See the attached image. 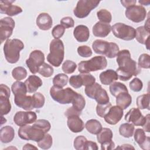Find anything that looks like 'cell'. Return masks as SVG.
<instances>
[{"label": "cell", "mask_w": 150, "mask_h": 150, "mask_svg": "<svg viewBox=\"0 0 150 150\" xmlns=\"http://www.w3.org/2000/svg\"><path fill=\"white\" fill-rule=\"evenodd\" d=\"M116 60L118 65L116 72L118 77L122 81H127L132 76H137L141 71L137 63L131 59V53L128 50L124 49L119 51Z\"/></svg>", "instance_id": "obj_1"}, {"label": "cell", "mask_w": 150, "mask_h": 150, "mask_svg": "<svg viewBox=\"0 0 150 150\" xmlns=\"http://www.w3.org/2000/svg\"><path fill=\"white\" fill-rule=\"evenodd\" d=\"M23 48L24 44L19 39L6 40L4 46V53L6 61L11 64L17 63L20 58V52Z\"/></svg>", "instance_id": "obj_2"}, {"label": "cell", "mask_w": 150, "mask_h": 150, "mask_svg": "<svg viewBox=\"0 0 150 150\" xmlns=\"http://www.w3.org/2000/svg\"><path fill=\"white\" fill-rule=\"evenodd\" d=\"M50 53L47 56V62L54 67H59L64 56V44L60 39H53L50 43Z\"/></svg>", "instance_id": "obj_3"}, {"label": "cell", "mask_w": 150, "mask_h": 150, "mask_svg": "<svg viewBox=\"0 0 150 150\" xmlns=\"http://www.w3.org/2000/svg\"><path fill=\"white\" fill-rule=\"evenodd\" d=\"M92 48L97 54L105 55L108 58H114L120 51L118 46L114 43L97 39L92 44Z\"/></svg>", "instance_id": "obj_4"}, {"label": "cell", "mask_w": 150, "mask_h": 150, "mask_svg": "<svg viewBox=\"0 0 150 150\" xmlns=\"http://www.w3.org/2000/svg\"><path fill=\"white\" fill-rule=\"evenodd\" d=\"M107 65L106 58L103 56H97L89 60H84L78 64V70L80 73H88L104 69Z\"/></svg>", "instance_id": "obj_5"}, {"label": "cell", "mask_w": 150, "mask_h": 150, "mask_svg": "<svg viewBox=\"0 0 150 150\" xmlns=\"http://www.w3.org/2000/svg\"><path fill=\"white\" fill-rule=\"evenodd\" d=\"M76 94L77 93L70 87L63 88L53 86L50 90V95L52 99L62 104L71 103Z\"/></svg>", "instance_id": "obj_6"}, {"label": "cell", "mask_w": 150, "mask_h": 150, "mask_svg": "<svg viewBox=\"0 0 150 150\" xmlns=\"http://www.w3.org/2000/svg\"><path fill=\"white\" fill-rule=\"evenodd\" d=\"M19 137L24 140H31L35 142L40 141L45 136V132L40 129L29 124L21 126L18 129Z\"/></svg>", "instance_id": "obj_7"}, {"label": "cell", "mask_w": 150, "mask_h": 150, "mask_svg": "<svg viewBox=\"0 0 150 150\" xmlns=\"http://www.w3.org/2000/svg\"><path fill=\"white\" fill-rule=\"evenodd\" d=\"M111 30L116 38L124 40H132L135 37V29L123 23H116L111 26Z\"/></svg>", "instance_id": "obj_8"}, {"label": "cell", "mask_w": 150, "mask_h": 150, "mask_svg": "<svg viewBox=\"0 0 150 150\" xmlns=\"http://www.w3.org/2000/svg\"><path fill=\"white\" fill-rule=\"evenodd\" d=\"M100 1L96 0H80L77 3L76 8L73 10L74 15L78 18L87 17L90 12L96 8Z\"/></svg>", "instance_id": "obj_9"}, {"label": "cell", "mask_w": 150, "mask_h": 150, "mask_svg": "<svg viewBox=\"0 0 150 150\" xmlns=\"http://www.w3.org/2000/svg\"><path fill=\"white\" fill-rule=\"evenodd\" d=\"M44 53L39 50L32 51L26 60V64L32 74L38 73L39 67L45 63Z\"/></svg>", "instance_id": "obj_10"}, {"label": "cell", "mask_w": 150, "mask_h": 150, "mask_svg": "<svg viewBox=\"0 0 150 150\" xmlns=\"http://www.w3.org/2000/svg\"><path fill=\"white\" fill-rule=\"evenodd\" d=\"M125 16L130 21L139 23L143 21L146 16V11L141 5H134L127 8L125 12Z\"/></svg>", "instance_id": "obj_11"}, {"label": "cell", "mask_w": 150, "mask_h": 150, "mask_svg": "<svg viewBox=\"0 0 150 150\" xmlns=\"http://www.w3.org/2000/svg\"><path fill=\"white\" fill-rule=\"evenodd\" d=\"M11 94L9 88L5 84L0 86V110L1 115L8 114L11 110V104L9 100Z\"/></svg>", "instance_id": "obj_12"}, {"label": "cell", "mask_w": 150, "mask_h": 150, "mask_svg": "<svg viewBox=\"0 0 150 150\" xmlns=\"http://www.w3.org/2000/svg\"><path fill=\"white\" fill-rule=\"evenodd\" d=\"M15 21L11 17H5L0 21V39L1 43L12 35L15 28Z\"/></svg>", "instance_id": "obj_13"}, {"label": "cell", "mask_w": 150, "mask_h": 150, "mask_svg": "<svg viewBox=\"0 0 150 150\" xmlns=\"http://www.w3.org/2000/svg\"><path fill=\"white\" fill-rule=\"evenodd\" d=\"M37 119L36 114L31 111H18L13 117L14 122L18 126L21 127L34 123Z\"/></svg>", "instance_id": "obj_14"}, {"label": "cell", "mask_w": 150, "mask_h": 150, "mask_svg": "<svg viewBox=\"0 0 150 150\" xmlns=\"http://www.w3.org/2000/svg\"><path fill=\"white\" fill-rule=\"evenodd\" d=\"M148 114L144 116L139 108H132L125 115V120L128 122H131L134 125L144 126L146 122Z\"/></svg>", "instance_id": "obj_15"}, {"label": "cell", "mask_w": 150, "mask_h": 150, "mask_svg": "<svg viewBox=\"0 0 150 150\" xmlns=\"http://www.w3.org/2000/svg\"><path fill=\"white\" fill-rule=\"evenodd\" d=\"M123 115V109L118 105H114L111 106L104 118L107 123L110 125H115L121 120Z\"/></svg>", "instance_id": "obj_16"}, {"label": "cell", "mask_w": 150, "mask_h": 150, "mask_svg": "<svg viewBox=\"0 0 150 150\" xmlns=\"http://www.w3.org/2000/svg\"><path fill=\"white\" fill-rule=\"evenodd\" d=\"M15 1H1L0 12L6 14L9 16L18 15L22 12V9L17 5H12Z\"/></svg>", "instance_id": "obj_17"}, {"label": "cell", "mask_w": 150, "mask_h": 150, "mask_svg": "<svg viewBox=\"0 0 150 150\" xmlns=\"http://www.w3.org/2000/svg\"><path fill=\"white\" fill-rule=\"evenodd\" d=\"M134 133V139L139 147L144 150H149L150 148L149 137H146L144 130L141 128H137Z\"/></svg>", "instance_id": "obj_18"}, {"label": "cell", "mask_w": 150, "mask_h": 150, "mask_svg": "<svg viewBox=\"0 0 150 150\" xmlns=\"http://www.w3.org/2000/svg\"><path fill=\"white\" fill-rule=\"evenodd\" d=\"M15 104L25 110L30 111L34 108L32 96L26 95L16 96L14 97Z\"/></svg>", "instance_id": "obj_19"}, {"label": "cell", "mask_w": 150, "mask_h": 150, "mask_svg": "<svg viewBox=\"0 0 150 150\" xmlns=\"http://www.w3.org/2000/svg\"><path fill=\"white\" fill-rule=\"evenodd\" d=\"M67 125L69 129L74 133L80 132L84 128V122L79 115L68 117Z\"/></svg>", "instance_id": "obj_20"}, {"label": "cell", "mask_w": 150, "mask_h": 150, "mask_svg": "<svg viewBox=\"0 0 150 150\" xmlns=\"http://www.w3.org/2000/svg\"><path fill=\"white\" fill-rule=\"evenodd\" d=\"M111 30V26L109 23L97 22L93 27V35L96 37L105 38L107 36Z\"/></svg>", "instance_id": "obj_21"}, {"label": "cell", "mask_w": 150, "mask_h": 150, "mask_svg": "<svg viewBox=\"0 0 150 150\" xmlns=\"http://www.w3.org/2000/svg\"><path fill=\"white\" fill-rule=\"evenodd\" d=\"M52 18L47 13H41L36 18V25L41 30H49L52 28Z\"/></svg>", "instance_id": "obj_22"}, {"label": "cell", "mask_w": 150, "mask_h": 150, "mask_svg": "<svg viewBox=\"0 0 150 150\" xmlns=\"http://www.w3.org/2000/svg\"><path fill=\"white\" fill-rule=\"evenodd\" d=\"M73 35L79 42H85L88 40L90 36L89 29L83 25H78L74 29Z\"/></svg>", "instance_id": "obj_23"}, {"label": "cell", "mask_w": 150, "mask_h": 150, "mask_svg": "<svg viewBox=\"0 0 150 150\" xmlns=\"http://www.w3.org/2000/svg\"><path fill=\"white\" fill-rule=\"evenodd\" d=\"M135 37L137 40L141 44L145 45L146 49L149 50V30L145 26H141L137 28L135 30Z\"/></svg>", "instance_id": "obj_24"}, {"label": "cell", "mask_w": 150, "mask_h": 150, "mask_svg": "<svg viewBox=\"0 0 150 150\" xmlns=\"http://www.w3.org/2000/svg\"><path fill=\"white\" fill-rule=\"evenodd\" d=\"M28 93L35 92L43 84L41 79L36 75H30L24 82Z\"/></svg>", "instance_id": "obj_25"}, {"label": "cell", "mask_w": 150, "mask_h": 150, "mask_svg": "<svg viewBox=\"0 0 150 150\" xmlns=\"http://www.w3.org/2000/svg\"><path fill=\"white\" fill-rule=\"evenodd\" d=\"M99 79L101 83L104 85H110L116 81L118 77L116 71L112 69H108L100 74Z\"/></svg>", "instance_id": "obj_26"}, {"label": "cell", "mask_w": 150, "mask_h": 150, "mask_svg": "<svg viewBox=\"0 0 150 150\" xmlns=\"http://www.w3.org/2000/svg\"><path fill=\"white\" fill-rule=\"evenodd\" d=\"M15 137L14 129L9 125L3 127L0 130V139L2 143H9L11 142Z\"/></svg>", "instance_id": "obj_27"}, {"label": "cell", "mask_w": 150, "mask_h": 150, "mask_svg": "<svg viewBox=\"0 0 150 150\" xmlns=\"http://www.w3.org/2000/svg\"><path fill=\"white\" fill-rule=\"evenodd\" d=\"M116 104L123 110L127 109L132 102V97L128 92H123L118 94L116 97Z\"/></svg>", "instance_id": "obj_28"}, {"label": "cell", "mask_w": 150, "mask_h": 150, "mask_svg": "<svg viewBox=\"0 0 150 150\" xmlns=\"http://www.w3.org/2000/svg\"><path fill=\"white\" fill-rule=\"evenodd\" d=\"M85 128L88 132L94 135L98 134L103 128L101 124L96 119L88 120L85 124Z\"/></svg>", "instance_id": "obj_29"}, {"label": "cell", "mask_w": 150, "mask_h": 150, "mask_svg": "<svg viewBox=\"0 0 150 150\" xmlns=\"http://www.w3.org/2000/svg\"><path fill=\"white\" fill-rule=\"evenodd\" d=\"M112 137V132L111 129L108 128H102L100 132L97 134V139L100 144L111 141Z\"/></svg>", "instance_id": "obj_30"}, {"label": "cell", "mask_w": 150, "mask_h": 150, "mask_svg": "<svg viewBox=\"0 0 150 150\" xmlns=\"http://www.w3.org/2000/svg\"><path fill=\"white\" fill-rule=\"evenodd\" d=\"M135 127L132 124L124 123L121 124L119 128L120 134L124 138L131 137L134 132Z\"/></svg>", "instance_id": "obj_31"}, {"label": "cell", "mask_w": 150, "mask_h": 150, "mask_svg": "<svg viewBox=\"0 0 150 150\" xmlns=\"http://www.w3.org/2000/svg\"><path fill=\"white\" fill-rule=\"evenodd\" d=\"M11 90L15 96L26 95L28 92L25 83L20 81H16L13 83L11 86Z\"/></svg>", "instance_id": "obj_32"}, {"label": "cell", "mask_w": 150, "mask_h": 150, "mask_svg": "<svg viewBox=\"0 0 150 150\" xmlns=\"http://www.w3.org/2000/svg\"><path fill=\"white\" fill-rule=\"evenodd\" d=\"M111 94L114 96L116 97L118 94L123 92H128L126 86L120 82L115 81L111 83L109 87Z\"/></svg>", "instance_id": "obj_33"}, {"label": "cell", "mask_w": 150, "mask_h": 150, "mask_svg": "<svg viewBox=\"0 0 150 150\" xmlns=\"http://www.w3.org/2000/svg\"><path fill=\"white\" fill-rule=\"evenodd\" d=\"M136 103L139 109L149 110V94L147 93L138 96L137 98Z\"/></svg>", "instance_id": "obj_34"}, {"label": "cell", "mask_w": 150, "mask_h": 150, "mask_svg": "<svg viewBox=\"0 0 150 150\" xmlns=\"http://www.w3.org/2000/svg\"><path fill=\"white\" fill-rule=\"evenodd\" d=\"M94 99L97 101L98 104H107L109 102L110 99L108 95L105 90L101 87L96 93Z\"/></svg>", "instance_id": "obj_35"}, {"label": "cell", "mask_w": 150, "mask_h": 150, "mask_svg": "<svg viewBox=\"0 0 150 150\" xmlns=\"http://www.w3.org/2000/svg\"><path fill=\"white\" fill-rule=\"evenodd\" d=\"M69 80L68 76L64 73H59L53 79V84L54 86L63 88L67 85Z\"/></svg>", "instance_id": "obj_36"}, {"label": "cell", "mask_w": 150, "mask_h": 150, "mask_svg": "<svg viewBox=\"0 0 150 150\" xmlns=\"http://www.w3.org/2000/svg\"><path fill=\"white\" fill-rule=\"evenodd\" d=\"M71 104L72 106L75 109L79 111H81L86 105V100L81 94L77 93L72 100Z\"/></svg>", "instance_id": "obj_37"}, {"label": "cell", "mask_w": 150, "mask_h": 150, "mask_svg": "<svg viewBox=\"0 0 150 150\" xmlns=\"http://www.w3.org/2000/svg\"><path fill=\"white\" fill-rule=\"evenodd\" d=\"M12 76L14 79L17 81H20L26 78L27 76V71L23 67H16L12 70Z\"/></svg>", "instance_id": "obj_38"}, {"label": "cell", "mask_w": 150, "mask_h": 150, "mask_svg": "<svg viewBox=\"0 0 150 150\" xmlns=\"http://www.w3.org/2000/svg\"><path fill=\"white\" fill-rule=\"evenodd\" d=\"M38 146L43 149H49L53 144V139L52 136L47 133H46L44 137L37 142Z\"/></svg>", "instance_id": "obj_39"}, {"label": "cell", "mask_w": 150, "mask_h": 150, "mask_svg": "<svg viewBox=\"0 0 150 150\" xmlns=\"http://www.w3.org/2000/svg\"><path fill=\"white\" fill-rule=\"evenodd\" d=\"M97 16L98 19L100 20V22H101L109 23L111 22V20H112L111 14L108 11L105 9H102L98 11L97 12Z\"/></svg>", "instance_id": "obj_40"}, {"label": "cell", "mask_w": 150, "mask_h": 150, "mask_svg": "<svg viewBox=\"0 0 150 150\" xmlns=\"http://www.w3.org/2000/svg\"><path fill=\"white\" fill-rule=\"evenodd\" d=\"M33 102L34 108H40L45 104V97L39 92L35 93L33 96Z\"/></svg>", "instance_id": "obj_41"}, {"label": "cell", "mask_w": 150, "mask_h": 150, "mask_svg": "<svg viewBox=\"0 0 150 150\" xmlns=\"http://www.w3.org/2000/svg\"><path fill=\"white\" fill-rule=\"evenodd\" d=\"M53 68L49 64L44 63L39 69L38 73L45 77H49L53 74Z\"/></svg>", "instance_id": "obj_42"}, {"label": "cell", "mask_w": 150, "mask_h": 150, "mask_svg": "<svg viewBox=\"0 0 150 150\" xmlns=\"http://www.w3.org/2000/svg\"><path fill=\"white\" fill-rule=\"evenodd\" d=\"M33 125L43 131L45 133H47L51 128V125L49 121L44 119H39L36 120L33 123Z\"/></svg>", "instance_id": "obj_43"}, {"label": "cell", "mask_w": 150, "mask_h": 150, "mask_svg": "<svg viewBox=\"0 0 150 150\" xmlns=\"http://www.w3.org/2000/svg\"><path fill=\"white\" fill-rule=\"evenodd\" d=\"M138 65L140 68L149 69L150 67V56L148 54L143 53L138 58Z\"/></svg>", "instance_id": "obj_44"}, {"label": "cell", "mask_w": 150, "mask_h": 150, "mask_svg": "<svg viewBox=\"0 0 150 150\" xmlns=\"http://www.w3.org/2000/svg\"><path fill=\"white\" fill-rule=\"evenodd\" d=\"M111 106L112 105L110 102L104 104H98L96 107L97 114L100 117H102V118L104 117V116L109 111V110L110 109Z\"/></svg>", "instance_id": "obj_45"}, {"label": "cell", "mask_w": 150, "mask_h": 150, "mask_svg": "<svg viewBox=\"0 0 150 150\" xmlns=\"http://www.w3.org/2000/svg\"><path fill=\"white\" fill-rule=\"evenodd\" d=\"M77 68V65L75 62L67 60H66L62 64V69L64 73L66 74H71L73 73Z\"/></svg>", "instance_id": "obj_46"}, {"label": "cell", "mask_w": 150, "mask_h": 150, "mask_svg": "<svg viewBox=\"0 0 150 150\" xmlns=\"http://www.w3.org/2000/svg\"><path fill=\"white\" fill-rule=\"evenodd\" d=\"M101 87V86L97 83H95L91 86H86L84 90L85 93L88 97L91 99H94L96 93Z\"/></svg>", "instance_id": "obj_47"}, {"label": "cell", "mask_w": 150, "mask_h": 150, "mask_svg": "<svg viewBox=\"0 0 150 150\" xmlns=\"http://www.w3.org/2000/svg\"><path fill=\"white\" fill-rule=\"evenodd\" d=\"M87 141V139L83 135L77 137L74 140V148L77 150H84V147Z\"/></svg>", "instance_id": "obj_48"}, {"label": "cell", "mask_w": 150, "mask_h": 150, "mask_svg": "<svg viewBox=\"0 0 150 150\" xmlns=\"http://www.w3.org/2000/svg\"><path fill=\"white\" fill-rule=\"evenodd\" d=\"M83 82V86H88L93 84L96 83V78L89 73H81L80 74Z\"/></svg>", "instance_id": "obj_49"}, {"label": "cell", "mask_w": 150, "mask_h": 150, "mask_svg": "<svg viewBox=\"0 0 150 150\" xmlns=\"http://www.w3.org/2000/svg\"><path fill=\"white\" fill-rule=\"evenodd\" d=\"M129 87L133 91L138 92L142 89L143 83L139 79L135 77L130 81L129 84Z\"/></svg>", "instance_id": "obj_50"}, {"label": "cell", "mask_w": 150, "mask_h": 150, "mask_svg": "<svg viewBox=\"0 0 150 150\" xmlns=\"http://www.w3.org/2000/svg\"><path fill=\"white\" fill-rule=\"evenodd\" d=\"M65 28L60 24L56 25L52 30V35L54 39H59L64 35Z\"/></svg>", "instance_id": "obj_51"}, {"label": "cell", "mask_w": 150, "mask_h": 150, "mask_svg": "<svg viewBox=\"0 0 150 150\" xmlns=\"http://www.w3.org/2000/svg\"><path fill=\"white\" fill-rule=\"evenodd\" d=\"M69 84L74 88H79L83 86L82 79L80 75H74L69 79Z\"/></svg>", "instance_id": "obj_52"}, {"label": "cell", "mask_w": 150, "mask_h": 150, "mask_svg": "<svg viewBox=\"0 0 150 150\" xmlns=\"http://www.w3.org/2000/svg\"><path fill=\"white\" fill-rule=\"evenodd\" d=\"M77 53L82 57H88L92 55L91 48L86 45L80 46L77 48Z\"/></svg>", "instance_id": "obj_53"}, {"label": "cell", "mask_w": 150, "mask_h": 150, "mask_svg": "<svg viewBox=\"0 0 150 150\" xmlns=\"http://www.w3.org/2000/svg\"><path fill=\"white\" fill-rule=\"evenodd\" d=\"M60 23L65 29H69L74 26V21L71 17L66 16L60 20Z\"/></svg>", "instance_id": "obj_54"}, {"label": "cell", "mask_w": 150, "mask_h": 150, "mask_svg": "<svg viewBox=\"0 0 150 150\" xmlns=\"http://www.w3.org/2000/svg\"><path fill=\"white\" fill-rule=\"evenodd\" d=\"M81 113V111H79L78 110H77L76 109H75L73 106L69 108L65 112V115L68 117L69 116H71V115H80Z\"/></svg>", "instance_id": "obj_55"}, {"label": "cell", "mask_w": 150, "mask_h": 150, "mask_svg": "<svg viewBox=\"0 0 150 150\" xmlns=\"http://www.w3.org/2000/svg\"><path fill=\"white\" fill-rule=\"evenodd\" d=\"M115 147L114 142L111 140L110 141L105 142L101 144V149L102 150H109L113 149Z\"/></svg>", "instance_id": "obj_56"}, {"label": "cell", "mask_w": 150, "mask_h": 150, "mask_svg": "<svg viewBox=\"0 0 150 150\" xmlns=\"http://www.w3.org/2000/svg\"><path fill=\"white\" fill-rule=\"evenodd\" d=\"M98 149L97 144L93 141H87L86 145H85V147H84V149L85 150H97Z\"/></svg>", "instance_id": "obj_57"}, {"label": "cell", "mask_w": 150, "mask_h": 150, "mask_svg": "<svg viewBox=\"0 0 150 150\" xmlns=\"http://www.w3.org/2000/svg\"><path fill=\"white\" fill-rule=\"evenodd\" d=\"M120 2L121 3V4L123 6L127 8L130 6L135 5L137 2V1H135V0H122L120 1Z\"/></svg>", "instance_id": "obj_58"}, {"label": "cell", "mask_w": 150, "mask_h": 150, "mask_svg": "<svg viewBox=\"0 0 150 150\" xmlns=\"http://www.w3.org/2000/svg\"><path fill=\"white\" fill-rule=\"evenodd\" d=\"M142 127H143L144 131H146L147 132H149V114H148L146 122Z\"/></svg>", "instance_id": "obj_59"}, {"label": "cell", "mask_w": 150, "mask_h": 150, "mask_svg": "<svg viewBox=\"0 0 150 150\" xmlns=\"http://www.w3.org/2000/svg\"><path fill=\"white\" fill-rule=\"evenodd\" d=\"M115 149H135L134 147H133L130 144H123L121 145L118 147H117Z\"/></svg>", "instance_id": "obj_60"}, {"label": "cell", "mask_w": 150, "mask_h": 150, "mask_svg": "<svg viewBox=\"0 0 150 150\" xmlns=\"http://www.w3.org/2000/svg\"><path fill=\"white\" fill-rule=\"evenodd\" d=\"M23 149H38V148L30 144H26L22 148Z\"/></svg>", "instance_id": "obj_61"}, {"label": "cell", "mask_w": 150, "mask_h": 150, "mask_svg": "<svg viewBox=\"0 0 150 150\" xmlns=\"http://www.w3.org/2000/svg\"><path fill=\"white\" fill-rule=\"evenodd\" d=\"M139 3L141 4V5H149L150 4V1H139Z\"/></svg>", "instance_id": "obj_62"}]
</instances>
